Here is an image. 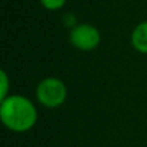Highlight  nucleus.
<instances>
[{
    "label": "nucleus",
    "mask_w": 147,
    "mask_h": 147,
    "mask_svg": "<svg viewBox=\"0 0 147 147\" xmlns=\"http://www.w3.org/2000/svg\"><path fill=\"white\" fill-rule=\"evenodd\" d=\"M1 96H0V99H5L9 94H8V89H9V79H8V75L5 71H1Z\"/></svg>",
    "instance_id": "nucleus-6"
},
{
    "label": "nucleus",
    "mask_w": 147,
    "mask_h": 147,
    "mask_svg": "<svg viewBox=\"0 0 147 147\" xmlns=\"http://www.w3.org/2000/svg\"><path fill=\"white\" fill-rule=\"evenodd\" d=\"M69 40L74 48L81 52H90L101 44L102 36L99 30L93 25L79 23L70 30Z\"/></svg>",
    "instance_id": "nucleus-3"
},
{
    "label": "nucleus",
    "mask_w": 147,
    "mask_h": 147,
    "mask_svg": "<svg viewBox=\"0 0 147 147\" xmlns=\"http://www.w3.org/2000/svg\"><path fill=\"white\" fill-rule=\"evenodd\" d=\"M130 43L137 52L147 54V21L138 23L132 31Z\"/></svg>",
    "instance_id": "nucleus-4"
},
{
    "label": "nucleus",
    "mask_w": 147,
    "mask_h": 147,
    "mask_svg": "<svg viewBox=\"0 0 147 147\" xmlns=\"http://www.w3.org/2000/svg\"><path fill=\"white\" fill-rule=\"evenodd\" d=\"M67 0H40V4L45 8L47 10H59L65 7Z\"/></svg>",
    "instance_id": "nucleus-5"
},
{
    "label": "nucleus",
    "mask_w": 147,
    "mask_h": 147,
    "mask_svg": "<svg viewBox=\"0 0 147 147\" xmlns=\"http://www.w3.org/2000/svg\"><path fill=\"white\" fill-rule=\"evenodd\" d=\"M36 99L47 109H58L67 98V88L57 78H45L36 86Z\"/></svg>",
    "instance_id": "nucleus-2"
},
{
    "label": "nucleus",
    "mask_w": 147,
    "mask_h": 147,
    "mask_svg": "<svg viewBox=\"0 0 147 147\" xmlns=\"http://www.w3.org/2000/svg\"><path fill=\"white\" fill-rule=\"evenodd\" d=\"M0 119L5 128L16 133L32 129L38 121L35 105L25 96L9 94L0 105Z\"/></svg>",
    "instance_id": "nucleus-1"
}]
</instances>
